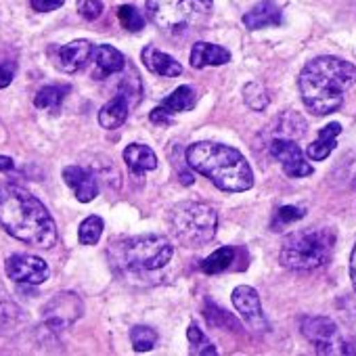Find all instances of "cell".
Here are the masks:
<instances>
[{"label":"cell","instance_id":"cell-1","mask_svg":"<svg viewBox=\"0 0 356 356\" xmlns=\"http://www.w3.org/2000/svg\"><path fill=\"white\" fill-rule=\"evenodd\" d=\"M0 227L32 248L51 250L59 239L47 206L17 185H0Z\"/></svg>","mask_w":356,"mask_h":356},{"label":"cell","instance_id":"cell-2","mask_svg":"<svg viewBox=\"0 0 356 356\" xmlns=\"http://www.w3.org/2000/svg\"><path fill=\"white\" fill-rule=\"evenodd\" d=\"M354 84L356 65L331 55L308 61L298 78L302 101L314 115H329L337 111L343 105L346 92Z\"/></svg>","mask_w":356,"mask_h":356},{"label":"cell","instance_id":"cell-3","mask_svg":"<svg viewBox=\"0 0 356 356\" xmlns=\"http://www.w3.org/2000/svg\"><path fill=\"white\" fill-rule=\"evenodd\" d=\"M187 163L229 193H241L254 187V170L250 161L233 147L212 140L193 143L185 151Z\"/></svg>","mask_w":356,"mask_h":356},{"label":"cell","instance_id":"cell-4","mask_svg":"<svg viewBox=\"0 0 356 356\" xmlns=\"http://www.w3.org/2000/svg\"><path fill=\"white\" fill-rule=\"evenodd\" d=\"M107 254L115 270L138 277L168 266L174 256V248L163 235H138L113 241Z\"/></svg>","mask_w":356,"mask_h":356},{"label":"cell","instance_id":"cell-5","mask_svg":"<svg viewBox=\"0 0 356 356\" xmlns=\"http://www.w3.org/2000/svg\"><path fill=\"white\" fill-rule=\"evenodd\" d=\"M170 227L178 243L185 248H202L216 237L218 214L212 206L200 202H183L172 208Z\"/></svg>","mask_w":356,"mask_h":356},{"label":"cell","instance_id":"cell-6","mask_svg":"<svg viewBox=\"0 0 356 356\" xmlns=\"http://www.w3.org/2000/svg\"><path fill=\"white\" fill-rule=\"evenodd\" d=\"M333 250V235L327 229H300L283 241L279 260L291 270H312L327 262Z\"/></svg>","mask_w":356,"mask_h":356},{"label":"cell","instance_id":"cell-7","mask_svg":"<svg viewBox=\"0 0 356 356\" xmlns=\"http://www.w3.org/2000/svg\"><path fill=\"white\" fill-rule=\"evenodd\" d=\"M147 13L157 28L178 32L193 17V0H147Z\"/></svg>","mask_w":356,"mask_h":356},{"label":"cell","instance_id":"cell-8","mask_svg":"<svg viewBox=\"0 0 356 356\" xmlns=\"http://www.w3.org/2000/svg\"><path fill=\"white\" fill-rule=\"evenodd\" d=\"M304 337L314 346L318 354H343L346 343L339 337L337 325L327 316H306L302 321Z\"/></svg>","mask_w":356,"mask_h":356},{"label":"cell","instance_id":"cell-9","mask_svg":"<svg viewBox=\"0 0 356 356\" xmlns=\"http://www.w3.org/2000/svg\"><path fill=\"white\" fill-rule=\"evenodd\" d=\"M268 149H270V155L281 163V168L287 176L304 178V176H310L314 172L312 165L306 161L302 147L293 138H285V136L273 138Z\"/></svg>","mask_w":356,"mask_h":356},{"label":"cell","instance_id":"cell-10","mask_svg":"<svg viewBox=\"0 0 356 356\" xmlns=\"http://www.w3.org/2000/svg\"><path fill=\"white\" fill-rule=\"evenodd\" d=\"M5 273L15 283H28V285H40L51 277L49 264L34 256V254H13L7 258Z\"/></svg>","mask_w":356,"mask_h":356},{"label":"cell","instance_id":"cell-11","mask_svg":"<svg viewBox=\"0 0 356 356\" xmlns=\"http://www.w3.org/2000/svg\"><path fill=\"white\" fill-rule=\"evenodd\" d=\"M82 300L76 293L63 291L57 293L47 306H44V318H47V327H51L53 331H63L65 327L74 325V321H78L82 316Z\"/></svg>","mask_w":356,"mask_h":356},{"label":"cell","instance_id":"cell-12","mask_svg":"<svg viewBox=\"0 0 356 356\" xmlns=\"http://www.w3.org/2000/svg\"><path fill=\"white\" fill-rule=\"evenodd\" d=\"M233 304L237 308V312L241 314V318L254 329V331H266L268 323L262 314V306H260V298L258 291L250 285H239L233 291Z\"/></svg>","mask_w":356,"mask_h":356},{"label":"cell","instance_id":"cell-13","mask_svg":"<svg viewBox=\"0 0 356 356\" xmlns=\"http://www.w3.org/2000/svg\"><path fill=\"white\" fill-rule=\"evenodd\" d=\"M63 181L74 191V195L80 204H90L99 195V185H97L95 174L82 165L63 168Z\"/></svg>","mask_w":356,"mask_h":356},{"label":"cell","instance_id":"cell-14","mask_svg":"<svg viewBox=\"0 0 356 356\" xmlns=\"http://www.w3.org/2000/svg\"><path fill=\"white\" fill-rule=\"evenodd\" d=\"M95 47L88 40H74L57 51V67L65 74L80 72L92 57Z\"/></svg>","mask_w":356,"mask_h":356},{"label":"cell","instance_id":"cell-15","mask_svg":"<svg viewBox=\"0 0 356 356\" xmlns=\"http://www.w3.org/2000/svg\"><path fill=\"white\" fill-rule=\"evenodd\" d=\"M140 61H143V65H145L151 74L161 76V78H176V76H181V74H183V65H181V63H178L174 57L161 53L159 49L151 47V44L143 49Z\"/></svg>","mask_w":356,"mask_h":356},{"label":"cell","instance_id":"cell-16","mask_svg":"<svg viewBox=\"0 0 356 356\" xmlns=\"http://www.w3.org/2000/svg\"><path fill=\"white\" fill-rule=\"evenodd\" d=\"M283 15L275 0H260V3L243 15V26L248 30H264L270 26H281Z\"/></svg>","mask_w":356,"mask_h":356},{"label":"cell","instance_id":"cell-17","mask_svg":"<svg viewBox=\"0 0 356 356\" xmlns=\"http://www.w3.org/2000/svg\"><path fill=\"white\" fill-rule=\"evenodd\" d=\"M124 161L136 178L157 168V155L153 153L151 147L140 143H132L124 149Z\"/></svg>","mask_w":356,"mask_h":356},{"label":"cell","instance_id":"cell-18","mask_svg":"<svg viewBox=\"0 0 356 356\" xmlns=\"http://www.w3.org/2000/svg\"><path fill=\"white\" fill-rule=\"evenodd\" d=\"M231 61V53L212 42H195L191 49V67L204 70L208 65H227Z\"/></svg>","mask_w":356,"mask_h":356},{"label":"cell","instance_id":"cell-19","mask_svg":"<svg viewBox=\"0 0 356 356\" xmlns=\"http://www.w3.org/2000/svg\"><path fill=\"white\" fill-rule=\"evenodd\" d=\"M128 111H130L128 97L124 92H120L109 103H105L101 107V111H99V124L105 130H115V128H120L128 120Z\"/></svg>","mask_w":356,"mask_h":356},{"label":"cell","instance_id":"cell-20","mask_svg":"<svg viewBox=\"0 0 356 356\" xmlns=\"http://www.w3.org/2000/svg\"><path fill=\"white\" fill-rule=\"evenodd\" d=\"M341 134V126L337 122H331L327 124L321 132H318V138L314 143H310L306 147V155L312 159V161H323L331 155V151L335 149V143H337V136Z\"/></svg>","mask_w":356,"mask_h":356},{"label":"cell","instance_id":"cell-21","mask_svg":"<svg viewBox=\"0 0 356 356\" xmlns=\"http://www.w3.org/2000/svg\"><path fill=\"white\" fill-rule=\"evenodd\" d=\"M92 57H95L97 67H99L105 76L118 74V72H122L124 65H126L124 55H122L118 49H113L111 44H99V47H95Z\"/></svg>","mask_w":356,"mask_h":356},{"label":"cell","instance_id":"cell-22","mask_svg":"<svg viewBox=\"0 0 356 356\" xmlns=\"http://www.w3.org/2000/svg\"><path fill=\"white\" fill-rule=\"evenodd\" d=\"M195 103H197V95H195L193 86H178L172 95H168L161 101L159 107H163L170 115H174V113L189 111Z\"/></svg>","mask_w":356,"mask_h":356},{"label":"cell","instance_id":"cell-23","mask_svg":"<svg viewBox=\"0 0 356 356\" xmlns=\"http://www.w3.org/2000/svg\"><path fill=\"white\" fill-rule=\"evenodd\" d=\"M67 92H70V86H55V84L44 86L34 97V105L38 109H51V111H55V109L61 107V103L65 101Z\"/></svg>","mask_w":356,"mask_h":356},{"label":"cell","instance_id":"cell-24","mask_svg":"<svg viewBox=\"0 0 356 356\" xmlns=\"http://www.w3.org/2000/svg\"><path fill=\"white\" fill-rule=\"evenodd\" d=\"M235 260V250L233 248H220L216 252H212L204 262H202V270L206 275H218L222 270H227L231 266V262Z\"/></svg>","mask_w":356,"mask_h":356},{"label":"cell","instance_id":"cell-25","mask_svg":"<svg viewBox=\"0 0 356 356\" xmlns=\"http://www.w3.org/2000/svg\"><path fill=\"white\" fill-rule=\"evenodd\" d=\"M103 229H105L103 218H99V216H88V218H84L82 225H80V229H78V239H80V243H82V245H97L99 239H101V235H103Z\"/></svg>","mask_w":356,"mask_h":356},{"label":"cell","instance_id":"cell-26","mask_svg":"<svg viewBox=\"0 0 356 356\" xmlns=\"http://www.w3.org/2000/svg\"><path fill=\"white\" fill-rule=\"evenodd\" d=\"M130 341L136 352H149L157 343V331L147 325H136L130 329Z\"/></svg>","mask_w":356,"mask_h":356},{"label":"cell","instance_id":"cell-27","mask_svg":"<svg viewBox=\"0 0 356 356\" xmlns=\"http://www.w3.org/2000/svg\"><path fill=\"white\" fill-rule=\"evenodd\" d=\"M243 99H245V105L254 111H264L270 103L268 90L260 82H250L243 88Z\"/></svg>","mask_w":356,"mask_h":356},{"label":"cell","instance_id":"cell-28","mask_svg":"<svg viewBox=\"0 0 356 356\" xmlns=\"http://www.w3.org/2000/svg\"><path fill=\"white\" fill-rule=\"evenodd\" d=\"M187 339H189V346H191V354H197V356H214L216 354V348L214 343L204 335V331L197 327V325H191L187 329Z\"/></svg>","mask_w":356,"mask_h":356},{"label":"cell","instance_id":"cell-29","mask_svg":"<svg viewBox=\"0 0 356 356\" xmlns=\"http://www.w3.org/2000/svg\"><path fill=\"white\" fill-rule=\"evenodd\" d=\"M118 19H120V24H122V28H126L128 32H140V30L145 28L143 15H140L138 9L132 7V5H122V7L118 9Z\"/></svg>","mask_w":356,"mask_h":356},{"label":"cell","instance_id":"cell-30","mask_svg":"<svg viewBox=\"0 0 356 356\" xmlns=\"http://www.w3.org/2000/svg\"><path fill=\"white\" fill-rule=\"evenodd\" d=\"M304 216H306V210H304V208H298V206H283V208H279L277 214H275L273 231H281L283 227H287V225H291V222H296V220H300V218H304Z\"/></svg>","mask_w":356,"mask_h":356},{"label":"cell","instance_id":"cell-31","mask_svg":"<svg viewBox=\"0 0 356 356\" xmlns=\"http://www.w3.org/2000/svg\"><path fill=\"white\" fill-rule=\"evenodd\" d=\"M78 13L86 22H95L103 13V3L101 0H78Z\"/></svg>","mask_w":356,"mask_h":356},{"label":"cell","instance_id":"cell-32","mask_svg":"<svg viewBox=\"0 0 356 356\" xmlns=\"http://www.w3.org/2000/svg\"><path fill=\"white\" fill-rule=\"evenodd\" d=\"M65 0H30V5L34 11L38 13H51V11H57L59 7H63Z\"/></svg>","mask_w":356,"mask_h":356},{"label":"cell","instance_id":"cell-33","mask_svg":"<svg viewBox=\"0 0 356 356\" xmlns=\"http://www.w3.org/2000/svg\"><path fill=\"white\" fill-rule=\"evenodd\" d=\"M15 78V65L11 61L0 65V88H7Z\"/></svg>","mask_w":356,"mask_h":356},{"label":"cell","instance_id":"cell-34","mask_svg":"<svg viewBox=\"0 0 356 356\" xmlns=\"http://www.w3.org/2000/svg\"><path fill=\"white\" fill-rule=\"evenodd\" d=\"M149 120H151L153 124H159V126H165V124H170V122H172L170 113H168L163 107H157V109H153V111L149 113Z\"/></svg>","mask_w":356,"mask_h":356},{"label":"cell","instance_id":"cell-35","mask_svg":"<svg viewBox=\"0 0 356 356\" xmlns=\"http://www.w3.org/2000/svg\"><path fill=\"white\" fill-rule=\"evenodd\" d=\"M350 279H352V287L356 291V243H354V250L350 254Z\"/></svg>","mask_w":356,"mask_h":356},{"label":"cell","instance_id":"cell-36","mask_svg":"<svg viewBox=\"0 0 356 356\" xmlns=\"http://www.w3.org/2000/svg\"><path fill=\"white\" fill-rule=\"evenodd\" d=\"M15 161L7 155H0V172H7V170H13Z\"/></svg>","mask_w":356,"mask_h":356},{"label":"cell","instance_id":"cell-37","mask_svg":"<svg viewBox=\"0 0 356 356\" xmlns=\"http://www.w3.org/2000/svg\"><path fill=\"white\" fill-rule=\"evenodd\" d=\"M200 3H202V5H206V7H210V5H212V0H200Z\"/></svg>","mask_w":356,"mask_h":356}]
</instances>
